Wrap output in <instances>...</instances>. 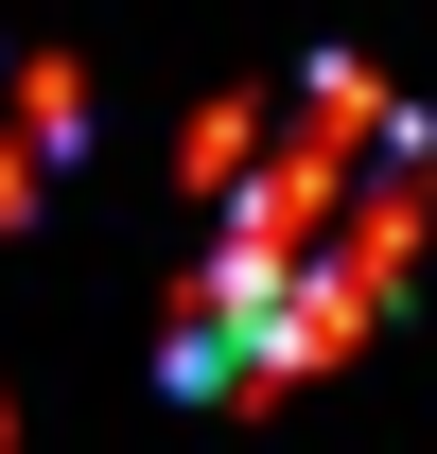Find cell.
<instances>
[{
    "instance_id": "obj_1",
    "label": "cell",
    "mask_w": 437,
    "mask_h": 454,
    "mask_svg": "<svg viewBox=\"0 0 437 454\" xmlns=\"http://www.w3.org/2000/svg\"><path fill=\"white\" fill-rule=\"evenodd\" d=\"M263 158H280V106H263V88H211V106L175 122V192H193V210H245Z\"/></svg>"
},
{
    "instance_id": "obj_2",
    "label": "cell",
    "mask_w": 437,
    "mask_h": 454,
    "mask_svg": "<svg viewBox=\"0 0 437 454\" xmlns=\"http://www.w3.org/2000/svg\"><path fill=\"white\" fill-rule=\"evenodd\" d=\"M0 122H18V140H53V158H88V53H18Z\"/></svg>"
},
{
    "instance_id": "obj_3",
    "label": "cell",
    "mask_w": 437,
    "mask_h": 454,
    "mask_svg": "<svg viewBox=\"0 0 437 454\" xmlns=\"http://www.w3.org/2000/svg\"><path fill=\"white\" fill-rule=\"evenodd\" d=\"M36 192H53V140H18V122H0V227H36Z\"/></svg>"
},
{
    "instance_id": "obj_4",
    "label": "cell",
    "mask_w": 437,
    "mask_h": 454,
    "mask_svg": "<svg viewBox=\"0 0 437 454\" xmlns=\"http://www.w3.org/2000/svg\"><path fill=\"white\" fill-rule=\"evenodd\" d=\"M0 454H18V402H0Z\"/></svg>"
}]
</instances>
